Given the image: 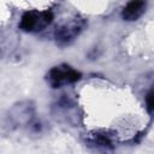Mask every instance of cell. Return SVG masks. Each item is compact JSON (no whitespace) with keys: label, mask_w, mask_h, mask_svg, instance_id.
I'll return each mask as SVG.
<instances>
[{"label":"cell","mask_w":154,"mask_h":154,"mask_svg":"<svg viewBox=\"0 0 154 154\" xmlns=\"http://www.w3.org/2000/svg\"><path fill=\"white\" fill-rule=\"evenodd\" d=\"M84 25V22L82 19H73L69 23H65L57 28L55 30V40L59 45H69L72 42L82 31V28Z\"/></svg>","instance_id":"3"},{"label":"cell","mask_w":154,"mask_h":154,"mask_svg":"<svg viewBox=\"0 0 154 154\" xmlns=\"http://www.w3.org/2000/svg\"><path fill=\"white\" fill-rule=\"evenodd\" d=\"M82 75L79 71L65 64L52 67L47 75V79L53 88H60L64 84L75 83L79 81Z\"/></svg>","instance_id":"2"},{"label":"cell","mask_w":154,"mask_h":154,"mask_svg":"<svg viewBox=\"0 0 154 154\" xmlns=\"http://www.w3.org/2000/svg\"><path fill=\"white\" fill-rule=\"evenodd\" d=\"M146 102H147V109H148V112L149 113H152L153 112V90L150 89L149 91H148V94H147V96H146Z\"/></svg>","instance_id":"5"},{"label":"cell","mask_w":154,"mask_h":154,"mask_svg":"<svg viewBox=\"0 0 154 154\" xmlns=\"http://www.w3.org/2000/svg\"><path fill=\"white\" fill-rule=\"evenodd\" d=\"M53 12L51 10H30L23 13L20 17L19 26L26 32L41 31L53 22Z\"/></svg>","instance_id":"1"},{"label":"cell","mask_w":154,"mask_h":154,"mask_svg":"<svg viewBox=\"0 0 154 154\" xmlns=\"http://www.w3.org/2000/svg\"><path fill=\"white\" fill-rule=\"evenodd\" d=\"M147 6V2L141 1V0H136V1H130L126 4V6L123 8L122 11V17L125 20H136L137 18H140L142 16V13L144 12Z\"/></svg>","instance_id":"4"}]
</instances>
